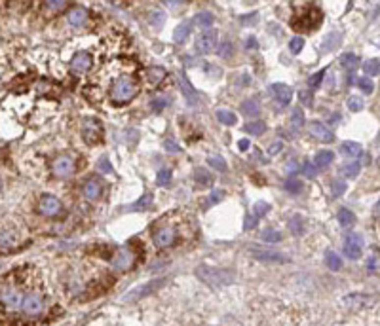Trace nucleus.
<instances>
[{"mask_svg": "<svg viewBox=\"0 0 380 326\" xmlns=\"http://www.w3.org/2000/svg\"><path fill=\"white\" fill-rule=\"evenodd\" d=\"M285 169H287V173H295V171L299 169V163H297V159H291V161L287 163V167H285Z\"/></svg>", "mask_w": 380, "mask_h": 326, "instance_id": "nucleus-59", "label": "nucleus"}, {"mask_svg": "<svg viewBox=\"0 0 380 326\" xmlns=\"http://www.w3.org/2000/svg\"><path fill=\"white\" fill-rule=\"evenodd\" d=\"M67 6H69V4L63 2V0H48V2H44V8L48 14H59V12H63Z\"/></svg>", "mask_w": 380, "mask_h": 326, "instance_id": "nucleus-32", "label": "nucleus"}, {"mask_svg": "<svg viewBox=\"0 0 380 326\" xmlns=\"http://www.w3.org/2000/svg\"><path fill=\"white\" fill-rule=\"evenodd\" d=\"M249 144H251V142H249L247 139H242V141L238 142V148H240V150H247Z\"/></svg>", "mask_w": 380, "mask_h": 326, "instance_id": "nucleus-61", "label": "nucleus"}, {"mask_svg": "<svg viewBox=\"0 0 380 326\" xmlns=\"http://www.w3.org/2000/svg\"><path fill=\"white\" fill-rule=\"evenodd\" d=\"M338 42H340V34L338 32H331L329 38L323 42V50H327V51L329 50H335L336 46H338Z\"/></svg>", "mask_w": 380, "mask_h": 326, "instance_id": "nucleus-44", "label": "nucleus"}, {"mask_svg": "<svg viewBox=\"0 0 380 326\" xmlns=\"http://www.w3.org/2000/svg\"><path fill=\"white\" fill-rule=\"evenodd\" d=\"M52 169H54V175L59 176V178H67V176H71L76 169V163H74L73 156H69V154H63V156L55 157V161H54V165H52Z\"/></svg>", "mask_w": 380, "mask_h": 326, "instance_id": "nucleus-12", "label": "nucleus"}, {"mask_svg": "<svg viewBox=\"0 0 380 326\" xmlns=\"http://www.w3.org/2000/svg\"><path fill=\"white\" fill-rule=\"evenodd\" d=\"M338 222L342 227H350L355 222V214L352 213L350 209H340L338 211Z\"/></svg>", "mask_w": 380, "mask_h": 326, "instance_id": "nucleus-30", "label": "nucleus"}, {"mask_svg": "<svg viewBox=\"0 0 380 326\" xmlns=\"http://www.w3.org/2000/svg\"><path fill=\"white\" fill-rule=\"evenodd\" d=\"M162 21H163V14H158V12H156V14L152 15V23H154V25H162Z\"/></svg>", "mask_w": 380, "mask_h": 326, "instance_id": "nucleus-60", "label": "nucleus"}, {"mask_svg": "<svg viewBox=\"0 0 380 326\" xmlns=\"http://www.w3.org/2000/svg\"><path fill=\"white\" fill-rule=\"evenodd\" d=\"M302 175L308 176V178H314V176L318 175V167H316V165H312L310 161H306V163L302 165Z\"/></svg>", "mask_w": 380, "mask_h": 326, "instance_id": "nucleus-54", "label": "nucleus"}, {"mask_svg": "<svg viewBox=\"0 0 380 326\" xmlns=\"http://www.w3.org/2000/svg\"><path fill=\"white\" fill-rule=\"evenodd\" d=\"M270 203H264V201H259V203H255L253 205V213L257 218H261V216H266V213H270Z\"/></svg>", "mask_w": 380, "mask_h": 326, "instance_id": "nucleus-43", "label": "nucleus"}, {"mask_svg": "<svg viewBox=\"0 0 380 326\" xmlns=\"http://www.w3.org/2000/svg\"><path fill=\"white\" fill-rule=\"evenodd\" d=\"M240 110L244 116H251V118H255V116H259L261 114V102L257 99H245L242 102V106H240Z\"/></svg>", "mask_w": 380, "mask_h": 326, "instance_id": "nucleus-22", "label": "nucleus"}, {"mask_svg": "<svg viewBox=\"0 0 380 326\" xmlns=\"http://www.w3.org/2000/svg\"><path fill=\"white\" fill-rule=\"evenodd\" d=\"M281 150H283V142H279V141L272 142V144L268 146V156H276V154H279Z\"/></svg>", "mask_w": 380, "mask_h": 326, "instance_id": "nucleus-56", "label": "nucleus"}, {"mask_svg": "<svg viewBox=\"0 0 380 326\" xmlns=\"http://www.w3.org/2000/svg\"><path fill=\"white\" fill-rule=\"evenodd\" d=\"M46 309V301L44 296L36 290H32L29 294L23 296V301H21V311L25 313L27 317H38L42 315Z\"/></svg>", "mask_w": 380, "mask_h": 326, "instance_id": "nucleus-4", "label": "nucleus"}, {"mask_svg": "<svg viewBox=\"0 0 380 326\" xmlns=\"http://www.w3.org/2000/svg\"><path fill=\"white\" fill-rule=\"evenodd\" d=\"M179 87L183 89V93H185V97H187V100H189L190 104H196V102H198V95H196L194 87L189 84V80H187L183 74L179 76Z\"/></svg>", "mask_w": 380, "mask_h": 326, "instance_id": "nucleus-24", "label": "nucleus"}, {"mask_svg": "<svg viewBox=\"0 0 380 326\" xmlns=\"http://www.w3.org/2000/svg\"><path fill=\"white\" fill-rule=\"evenodd\" d=\"M196 275L211 286H224L230 284L236 279V273L232 270H220L215 266H200L196 270Z\"/></svg>", "mask_w": 380, "mask_h": 326, "instance_id": "nucleus-1", "label": "nucleus"}, {"mask_svg": "<svg viewBox=\"0 0 380 326\" xmlns=\"http://www.w3.org/2000/svg\"><path fill=\"white\" fill-rule=\"evenodd\" d=\"M190 32H192V23L190 21H183L175 27V32H173V40L177 44H183L187 38H190Z\"/></svg>", "mask_w": 380, "mask_h": 326, "instance_id": "nucleus-21", "label": "nucleus"}, {"mask_svg": "<svg viewBox=\"0 0 380 326\" xmlns=\"http://www.w3.org/2000/svg\"><path fill=\"white\" fill-rule=\"evenodd\" d=\"M137 93H139V84L130 76H122L114 82L112 89H110V99L116 104H124V102H130L132 99H135Z\"/></svg>", "mask_w": 380, "mask_h": 326, "instance_id": "nucleus-2", "label": "nucleus"}, {"mask_svg": "<svg viewBox=\"0 0 380 326\" xmlns=\"http://www.w3.org/2000/svg\"><path fill=\"white\" fill-rule=\"evenodd\" d=\"M340 65H342V69H346L348 72H352L357 69L359 59H357L355 53H344V55L340 57Z\"/></svg>", "mask_w": 380, "mask_h": 326, "instance_id": "nucleus-28", "label": "nucleus"}, {"mask_svg": "<svg viewBox=\"0 0 380 326\" xmlns=\"http://www.w3.org/2000/svg\"><path fill=\"white\" fill-rule=\"evenodd\" d=\"M222 190H213L211 194H209V198L204 201V207H211V205H215V203H219L220 199H222Z\"/></svg>", "mask_w": 380, "mask_h": 326, "instance_id": "nucleus-46", "label": "nucleus"}, {"mask_svg": "<svg viewBox=\"0 0 380 326\" xmlns=\"http://www.w3.org/2000/svg\"><path fill=\"white\" fill-rule=\"evenodd\" d=\"M88 21V10L86 8H73L67 15V23L71 27H82Z\"/></svg>", "mask_w": 380, "mask_h": 326, "instance_id": "nucleus-20", "label": "nucleus"}, {"mask_svg": "<svg viewBox=\"0 0 380 326\" xmlns=\"http://www.w3.org/2000/svg\"><path fill=\"white\" fill-rule=\"evenodd\" d=\"M82 137L88 144H97L103 139V124L95 118H88L84 120L82 125Z\"/></svg>", "mask_w": 380, "mask_h": 326, "instance_id": "nucleus-8", "label": "nucleus"}, {"mask_svg": "<svg viewBox=\"0 0 380 326\" xmlns=\"http://www.w3.org/2000/svg\"><path fill=\"white\" fill-rule=\"evenodd\" d=\"M194 180H196V184L198 186H209L213 182V176H211L205 169L198 167V169H194Z\"/></svg>", "mask_w": 380, "mask_h": 326, "instance_id": "nucleus-29", "label": "nucleus"}, {"mask_svg": "<svg viewBox=\"0 0 380 326\" xmlns=\"http://www.w3.org/2000/svg\"><path fill=\"white\" fill-rule=\"evenodd\" d=\"M217 42H219V32L217 30H204L196 38L194 48H196L198 53H211L217 48Z\"/></svg>", "mask_w": 380, "mask_h": 326, "instance_id": "nucleus-10", "label": "nucleus"}, {"mask_svg": "<svg viewBox=\"0 0 380 326\" xmlns=\"http://www.w3.org/2000/svg\"><path fill=\"white\" fill-rule=\"evenodd\" d=\"M0 190H2V178H0Z\"/></svg>", "mask_w": 380, "mask_h": 326, "instance_id": "nucleus-64", "label": "nucleus"}, {"mask_svg": "<svg viewBox=\"0 0 380 326\" xmlns=\"http://www.w3.org/2000/svg\"><path fill=\"white\" fill-rule=\"evenodd\" d=\"M357 87L363 91V93H373V89H375V84L369 80V78H357Z\"/></svg>", "mask_w": 380, "mask_h": 326, "instance_id": "nucleus-49", "label": "nucleus"}, {"mask_svg": "<svg viewBox=\"0 0 380 326\" xmlns=\"http://www.w3.org/2000/svg\"><path fill=\"white\" fill-rule=\"evenodd\" d=\"M133 262H135V256L128 249H118L114 256H112V260H110L114 271H128L133 266Z\"/></svg>", "mask_w": 380, "mask_h": 326, "instance_id": "nucleus-14", "label": "nucleus"}, {"mask_svg": "<svg viewBox=\"0 0 380 326\" xmlns=\"http://www.w3.org/2000/svg\"><path fill=\"white\" fill-rule=\"evenodd\" d=\"M163 148H165L167 152H181V146H179L173 139H165V141H163Z\"/></svg>", "mask_w": 380, "mask_h": 326, "instance_id": "nucleus-55", "label": "nucleus"}, {"mask_svg": "<svg viewBox=\"0 0 380 326\" xmlns=\"http://www.w3.org/2000/svg\"><path fill=\"white\" fill-rule=\"evenodd\" d=\"M348 108H350L352 112H359V110L363 108V99H361V97H357V95H352V97H348Z\"/></svg>", "mask_w": 380, "mask_h": 326, "instance_id": "nucleus-45", "label": "nucleus"}, {"mask_svg": "<svg viewBox=\"0 0 380 326\" xmlns=\"http://www.w3.org/2000/svg\"><path fill=\"white\" fill-rule=\"evenodd\" d=\"M217 120L222 125H236V114L230 110H217Z\"/></svg>", "mask_w": 380, "mask_h": 326, "instance_id": "nucleus-38", "label": "nucleus"}, {"mask_svg": "<svg viewBox=\"0 0 380 326\" xmlns=\"http://www.w3.org/2000/svg\"><path fill=\"white\" fill-rule=\"evenodd\" d=\"M289 229H291V233H295V235H300V233L304 231V222H302V218H300V216H293L291 220H289Z\"/></svg>", "mask_w": 380, "mask_h": 326, "instance_id": "nucleus-40", "label": "nucleus"}, {"mask_svg": "<svg viewBox=\"0 0 380 326\" xmlns=\"http://www.w3.org/2000/svg\"><path fill=\"white\" fill-rule=\"evenodd\" d=\"M97 171L103 173V175H110L114 169H112V165H110V161H109L107 157H101V159H99V163H97Z\"/></svg>", "mask_w": 380, "mask_h": 326, "instance_id": "nucleus-52", "label": "nucleus"}, {"mask_svg": "<svg viewBox=\"0 0 380 326\" xmlns=\"http://www.w3.org/2000/svg\"><path fill=\"white\" fill-rule=\"evenodd\" d=\"M23 292L17 290L14 286H8L0 292V305L6 311H14V309H21V301H23Z\"/></svg>", "mask_w": 380, "mask_h": 326, "instance_id": "nucleus-7", "label": "nucleus"}, {"mask_svg": "<svg viewBox=\"0 0 380 326\" xmlns=\"http://www.w3.org/2000/svg\"><path fill=\"white\" fill-rule=\"evenodd\" d=\"M344 254L350 260H357L363 254V237L359 233H350L344 239Z\"/></svg>", "mask_w": 380, "mask_h": 326, "instance_id": "nucleus-13", "label": "nucleus"}, {"mask_svg": "<svg viewBox=\"0 0 380 326\" xmlns=\"http://www.w3.org/2000/svg\"><path fill=\"white\" fill-rule=\"evenodd\" d=\"M363 71L367 76H379L380 74V59H369L363 63Z\"/></svg>", "mask_w": 380, "mask_h": 326, "instance_id": "nucleus-35", "label": "nucleus"}, {"mask_svg": "<svg viewBox=\"0 0 380 326\" xmlns=\"http://www.w3.org/2000/svg\"><path fill=\"white\" fill-rule=\"evenodd\" d=\"M245 46H247V48H257V40H255V38L251 36L247 42H245Z\"/></svg>", "mask_w": 380, "mask_h": 326, "instance_id": "nucleus-62", "label": "nucleus"}, {"mask_svg": "<svg viewBox=\"0 0 380 326\" xmlns=\"http://www.w3.org/2000/svg\"><path fill=\"white\" fill-rule=\"evenodd\" d=\"M249 252L253 258H257L259 262H268V264H283L289 262V256L279 252V251H272V249H263V247H249Z\"/></svg>", "mask_w": 380, "mask_h": 326, "instance_id": "nucleus-6", "label": "nucleus"}, {"mask_svg": "<svg viewBox=\"0 0 380 326\" xmlns=\"http://www.w3.org/2000/svg\"><path fill=\"white\" fill-rule=\"evenodd\" d=\"M213 21H215V17H213L211 12H200V14L194 15V19H192V23L198 25L200 28H209L213 25Z\"/></svg>", "mask_w": 380, "mask_h": 326, "instance_id": "nucleus-25", "label": "nucleus"}, {"mask_svg": "<svg viewBox=\"0 0 380 326\" xmlns=\"http://www.w3.org/2000/svg\"><path fill=\"white\" fill-rule=\"evenodd\" d=\"M323 76H325V71H320V72H316L314 76H310V80H308V84H310V87H312V89H318V87L322 85Z\"/></svg>", "mask_w": 380, "mask_h": 326, "instance_id": "nucleus-53", "label": "nucleus"}, {"mask_svg": "<svg viewBox=\"0 0 380 326\" xmlns=\"http://www.w3.org/2000/svg\"><path fill=\"white\" fill-rule=\"evenodd\" d=\"M150 205H152V194L146 192L143 198L139 199V201H135L132 207H130V211H143V209H148Z\"/></svg>", "mask_w": 380, "mask_h": 326, "instance_id": "nucleus-37", "label": "nucleus"}, {"mask_svg": "<svg viewBox=\"0 0 380 326\" xmlns=\"http://www.w3.org/2000/svg\"><path fill=\"white\" fill-rule=\"evenodd\" d=\"M302 48H304V38H300V36H295V38H291V42H289V50H291L293 53H300V51H302Z\"/></svg>", "mask_w": 380, "mask_h": 326, "instance_id": "nucleus-51", "label": "nucleus"}, {"mask_svg": "<svg viewBox=\"0 0 380 326\" xmlns=\"http://www.w3.org/2000/svg\"><path fill=\"white\" fill-rule=\"evenodd\" d=\"M61 209H63V205L55 196L44 194L38 199V213L42 216H57L61 213Z\"/></svg>", "mask_w": 380, "mask_h": 326, "instance_id": "nucleus-11", "label": "nucleus"}, {"mask_svg": "<svg viewBox=\"0 0 380 326\" xmlns=\"http://www.w3.org/2000/svg\"><path fill=\"white\" fill-rule=\"evenodd\" d=\"M359 171H361V165L357 163V161H352V163H346V165H342V169L340 173L346 176V178H355L357 175H359Z\"/></svg>", "mask_w": 380, "mask_h": 326, "instance_id": "nucleus-33", "label": "nucleus"}, {"mask_svg": "<svg viewBox=\"0 0 380 326\" xmlns=\"http://www.w3.org/2000/svg\"><path fill=\"white\" fill-rule=\"evenodd\" d=\"M264 129H266L264 122H249V124H245L244 131H247L249 135H253V137H259V135L264 133Z\"/></svg>", "mask_w": 380, "mask_h": 326, "instance_id": "nucleus-34", "label": "nucleus"}, {"mask_svg": "<svg viewBox=\"0 0 380 326\" xmlns=\"http://www.w3.org/2000/svg\"><path fill=\"white\" fill-rule=\"evenodd\" d=\"M91 65H93V59L89 55L88 51H80V53H76L73 57V61H71V71L74 74H86V72L91 69Z\"/></svg>", "mask_w": 380, "mask_h": 326, "instance_id": "nucleus-15", "label": "nucleus"}, {"mask_svg": "<svg viewBox=\"0 0 380 326\" xmlns=\"http://www.w3.org/2000/svg\"><path fill=\"white\" fill-rule=\"evenodd\" d=\"M171 178H173V173L171 169H162L158 173V176H156V184L158 186H167L171 182Z\"/></svg>", "mask_w": 380, "mask_h": 326, "instance_id": "nucleus-42", "label": "nucleus"}, {"mask_svg": "<svg viewBox=\"0 0 380 326\" xmlns=\"http://www.w3.org/2000/svg\"><path fill=\"white\" fill-rule=\"evenodd\" d=\"M289 124H291L293 129H300L304 125V112L300 110V108H295L291 112V120H289Z\"/></svg>", "mask_w": 380, "mask_h": 326, "instance_id": "nucleus-39", "label": "nucleus"}, {"mask_svg": "<svg viewBox=\"0 0 380 326\" xmlns=\"http://www.w3.org/2000/svg\"><path fill=\"white\" fill-rule=\"evenodd\" d=\"M207 163H209L213 169H217V171H226V169H228V165H226V161H224L222 157H215V156L209 157V159H207Z\"/></svg>", "mask_w": 380, "mask_h": 326, "instance_id": "nucleus-48", "label": "nucleus"}, {"mask_svg": "<svg viewBox=\"0 0 380 326\" xmlns=\"http://www.w3.org/2000/svg\"><path fill=\"white\" fill-rule=\"evenodd\" d=\"M342 152H344L346 156H350V157H359L361 154H363V148H361V144H359V142L346 141V142H342Z\"/></svg>", "mask_w": 380, "mask_h": 326, "instance_id": "nucleus-26", "label": "nucleus"}, {"mask_svg": "<svg viewBox=\"0 0 380 326\" xmlns=\"http://www.w3.org/2000/svg\"><path fill=\"white\" fill-rule=\"evenodd\" d=\"M375 214L380 216V199H379V203H377V207H375Z\"/></svg>", "mask_w": 380, "mask_h": 326, "instance_id": "nucleus-63", "label": "nucleus"}, {"mask_svg": "<svg viewBox=\"0 0 380 326\" xmlns=\"http://www.w3.org/2000/svg\"><path fill=\"white\" fill-rule=\"evenodd\" d=\"M165 281H167V279H154V281H148L146 284H141V286H137L135 290L128 292V294H126V298H124V301H137V300L145 298V296H148V294L156 292L160 286H163Z\"/></svg>", "mask_w": 380, "mask_h": 326, "instance_id": "nucleus-9", "label": "nucleus"}, {"mask_svg": "<svg viewBox=\"0 0 380 326\" xmlns=\"http://www.w3.org/2000/svg\"><path fill=\"white\" fill-rule=\"evenodd\" d=\"M346 192V182H342V180H333L331 182V194L338 198V196H342Z\"/></svg>", "mask_w": 380, "mask_h": 326, "instance_id": "nucleus-50", "label": "nucleus"}, {"mask_svg": "<svg viewBox=\"0 0 380 326\" xmlns=\"http://www.w3.org/2000/svg\"><path fill=\"white\" fill-rule=\"evenodd\" d=\"M325 264H327V268L331 271H338L342 268V260H340V256L336 254L335 251H327L325 252Z\"/></svg>", "mask_w": 380, "mask_h": 326, "instance_id": "nucleus-27", "label": "nucleus"}, {"mask_svg": "<svg viewBox=\"0 0 380 326\" xmlns=\"http://www.w3.org/2000/svg\"><path fill=\"white\" fill-rule=\"evenodd\" d=\"M165 76H167V72H165V69H163V67H150V69L146 71V74H145L146 82H148V85H150V87H156V85H160L162 82L165 80Z\"/></svg>", "mask_w": 380, "mask_h": 326, "instance_id": "nucleus-19", "label": "nucleus"}, {"mask_svg": "<svg viewBox=\"0 0 380 326\" xmlns=\"http://www.w3.org/2000/svg\"><path fill=\"white\" fill-rule=\"evenodd\" d=\"M283 188H285V192H289V194H300V192H302V182H300L297 176H289V178H285Z\"/></svg>", "mask_w": 380, "mask_h": 326, "instance_id": "nucleus-31", "label": "nucleus"}, {"mask_svg": "<svg viewBox=\"0 0 380 326\" xmlns=\"http://www.w3.org/2000/svg\"><path fill=\"white\" fill-rule=\"evenodd\" d=\"M261 237H263L264 243H279L283 235H281V231H278V229L268 227V229H264L263 233H261Z\"/></svg>", "mask_w": 380, "mask_h": 326, "instance_id": "nucleus-36", "label": "nucleus"}, {"mask_svg": "<svg viewBox=\"0 0 380 326\" xmlns=\"http://www.w3.org/2000/svg\"><path fill=\"white\" fill-rule=\"evenodd\" d=\"M152 241L156 245V249H169V247H173L177 241V229L173 226H169V224H162V226L154 227V231H152Z\"/></svg>", "mask_w": 380, "mask_h": 326, "instance_id": "nucleus-3", "label": "nucleus"}, {"mask_svg": "<svg viewBox=\"0 0 380 326\" xmlns=\"http://www.w3.org/2000/svg\"><path fill=\"white\" fill-rule=\"evenodd\" d=\"M320 21H322V12L316 6H312V8L306 10V14L297 15L293 19L291 27L297 28V30H312V28H316L320 25Z\"/></svg>", "mask_w": 380, "mask_h": 326, "instance_id": "nucleus-5", "label": "nucleus"}, {"mask_svg": "<svg viewBox=\"0 0 380 326\" xmlns=\"http://www.w3.org/2000/svg\"><path fill=\"white\" fill-rule=\"evenodd\" d=\"M270 93L274 95V99L278 100L281 106H287L293 99V89L285 84H272L270 85Z\"/></svg>", "mask_w": 380, "mask_h": 326, "instance_id": "nucleus-16", "label": "nucleus"}, {"mask_svg": "<svg viewBox=\"0 0 380 326\" xmlns=\"http://www.w3.org/2000/svg\"><path fill=\"white\" fill-rule=\"evenodd\" d=\"M167 97H156V99H152V102H150V106H152V110L156 114H160L165 106H167Z\"/></svg>", "mask_w": 380, "mask_h": 326, "instance_id": "nucleus-47", "label": "nucleus"}, {"mask_svg": "<svg viewBox=\"0 0 380 326\" xmlns=\"http://www.w3.org/2000/svg\"><path fill=\"white\" fill-rule=\"evenodd\" d=\"M101 192H103V186L97 178H89V180H86L84 186H82V194H84V198L89 199V201H95V199L101 198Z\"/></svg>", "mask_w": 380, "mask_h": 326, "instance_id": "nucleus-18", "label": "nucleus"}, {"mask_svg": "<svg viewBox=\"0 0 380 326\" xmlns=\"http://www.w3.org/2000/svg\"><path fill=\"white\" fill-rule=\"evenodd\" d=\"M299 97H300V102H302L304 106H312V100H314V97H312V93H310V91H300V93H299Z\"/></svg>", "mask_w": 380, "mask_h": 326, "instance_id": "nucleus-57", "label": "nucleus"}, {"mask_svg": "<svg viewBox=\"0 0 380 326\" xmlns=\"http://www.w3.org/2000/svg\"><path fill=\"white\" fill-rule=\"evenodd\" d=\"M310 135L316 137L318 141H322V142H331L335 139L333 131L327 127L325 124H322V122H312V124H310Z\"/></svg>", "mask_w": 380, "mask_h": 326, "instance_id": "nucleus-17", "label": "nucleus"}, {"mask_svg": "<svg viewBox=\"0 0 380 326\" xmlns=\"http://www.w3.org/2000/svg\"><path fill=\"white\" fill-rule=\"evenodd\" d=\"M255 226H257V216H255V214H253V216H247L244 227H245V229H253Z\"/></svg>", "mask_w": 380, "mask_h": 326, "instance_id": "nucleus-58", "label": "nucleus"}, {"mask_svg": "<svg viewBox=\"0 0 380 326\" xmlns=\"http://www.w3.org/2000/svg\"><path fill=\"white\" fill-rule=\"evenodd\" d=\"M232 51H234V46H232V42H228V40L220 42L219 48H217V55L224 57V59H228V57L232 55Z\"/></svg>", "mask_w": 380, "mask_h": 326, "instance_id": "nucleus-41", "label": "nucleus"}, {"mask_svg": "<svg viewBox=\"0 0 380 326\" xmlns=\"http://www.w3.org/2000/svg\"><path fill=\"white\" fill-rule=\"evenodd\" d=\"M333 159H335V154L331 152V150H320L316 157H314V165L318 167V169H325L327 165H331L333 163Z\"/></svg>", "mask_w": 380, "mask_h": 326, "instance_id": "nucleus-23", "label": "nucleus"}]
</instances>
